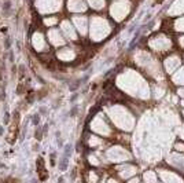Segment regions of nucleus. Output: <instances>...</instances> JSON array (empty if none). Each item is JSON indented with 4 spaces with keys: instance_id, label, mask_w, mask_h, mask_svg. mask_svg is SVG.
I'll use <instances>...</instances> for the list:
<instances>
[{
    "instance_id": "obj_1",
    "label": "nucleus",
    "mask_w": 184,
    "mask_h": 183,
    "mask_svg": "<svg viewBox=\"0 0 184 183\" xmlns=\"http://www.w3.org/2000/svg\"><path fill=\"white\" fill-rule=\"evenodd\" d=\"M129 183H137V178H136V179H132Z\"/></svg>"
}]
</instances>
